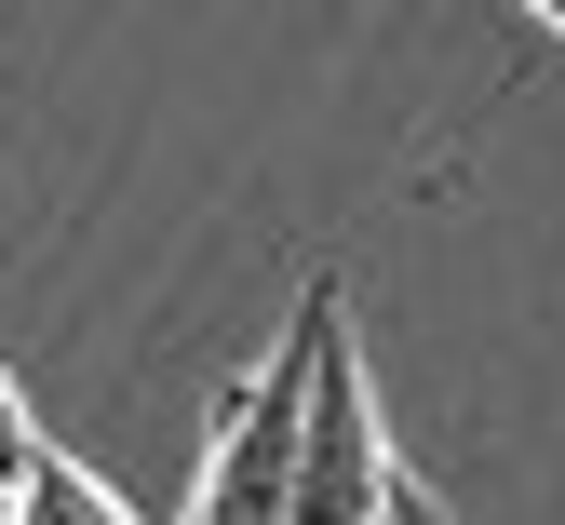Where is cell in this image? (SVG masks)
Wrapping results in <instances>:
<instances>
[{
	"label": "cell",
	"instance_id": "obj_2",
	"mask_svg": "<svg viewBox=\"0 0 565 525\" xmlns=\"http://www.w3.org/2000/svg\"><path fill=\"white\" fill-rule=\"evenodd\" d=\"M323 296V324H310V444H297V525H377L404 459H391V431H377V378H364V350H350V296Z\"/></svg>",
	"mask_w": 565,
	"mask_h": 525
},
{
	"label": "cell",
	"instance_id": "obj_6",
	"mask_svg": "<svg viewBox=\"0 0 565 525\" xmlns=\"http://www.w3.org/2000/svg\"><path fill=\"white\" fill-rule=\"evenodd\" d=\"M14 485H28V472H0V525H14Z\"/></svg>",
	"mask_w": 565,
	"mask_h": 525
},
{
	"label": "cell",
	"instance_id": "obj_1",
	"mask_svg": "<svg viewBox=\"0 0 565 525\" xmlns=\"http://www.w3.org/2000/svg\"><path fill=\"white\" fill-rule=\"evenodd\" d=\"M310 324L323 296L282 311V350L216 405V444H202V498L189 525H297V444H310Z\"/></svg>",
	"mask_w": 565,
	"mask_h": 525
},
{
	"label": "cell",
	"instance_id": "obj_7",
	"mask_svg": "<svg viewBox=\"0 0 565 525\" xmlns=\"http://www.w3.org/2000/svg\"><path fill=\"white\" fill-rule=\"evenodd\" d=\"M539 14H552V28H565V0H539Z\"/></svg>",
	"mask_w": 565,
	"mask_h": 525
},
{
	"label": "cell",
	"instance_id": "obj_3",
	"mask_svg": "<svg viewBox=\"0 0 565 525\" xmlns=\"http://www.w3.org/2000/svg\"><path fill=\"white\" fill-rule=\"evenodd\" d=\"M14 525H149V512H135L121 485H95L67 444H41V459H28V485H14Z\"/></svg>",
	"mask_w": 565,
	"mask_h": 525
},
{
	"label": "cell",
	"instance_id": "obj_5",
	"mask_svg": "<svg viewBox=\"0 0 565 525\" xmlns=\"http://www.w3.org/2000/svg\"><path fill=\"white\" fill-rule=\"evenodd\" d=\"M377 525H445V498H431V485H417V472H404V485H391V512H377Z\"/></svg>",
	"mask_w": 565,
	"mask_h": 525
},
{
	"label": "cell",
	"instance_id": "obj_4",
	"mask_svg": "<svg viewBox=\"0 0 565 525\" xmlns=\"http://www.w3.org/2000/svg\"><path fill=\"white\" fill-rule=\"evenodd\" d=\"M28 459H41V418L14 405V378H0V472H28Z\"/></svg>",
	"mask_w": 565,
	"mask_h": 525
}]
</instances>
